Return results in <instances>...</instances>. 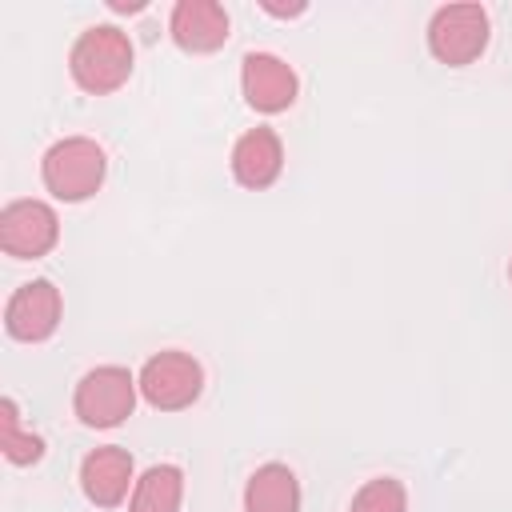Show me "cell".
Listing matches in <instances>:
<instances>
[{
	"label": "cell",
	"mask_w": 512,
	"mask_h": 512,
	"mask_svg": "<svg viewBox=\"0 0 512 512\" xmlns=\"http://www.w3.org/2000/svg\"><path fill=\"white\" fill-rule=\"evenodd\" d=\"M132 60L136 52H132L128 32H120L116 24H92L76 36L68 52V72L84 92L104 96V92H116L132 76Z\"/></svg>",
	"instance_id": "cell-1"
},
{
	"label": "cell",
	"mask_w": 512,
	"mask_h": 512,
	"mask_svg": "<svg viewBox=\"0 0 512 512\" xmlns=\"http://www.w3.org/2000/svg\"><path fill=\"white\" fill-rule=\"evenodd\" d=\"M104 172H108V156L88 136H64L40 160L44 188L64 204H80V200L96 196L104 184Z\"/></svg>",
	"instance_id": "cell-2"
},
{
	"label": "cell",
	"mask_w": 512,
	"mask_h": 512,
	"mask_svg": "<svg viewBox=\"0 0 512 512\" xmlns=\"http://www.w3.org/2000/svg\"><path fill=\"white\" fill-rule=\"evenodd\" d=\"M136 392H140V380L128 368L100 364V368H92V372L80 376L76 396H72V408H76L80 424H88V428H116L120 420L132 416Z\"/></svg>",
	"instance_id": "cell-3"
},
{
	"label": "cell",
	"mask_w": 512,
	"mask_h": 512,
	"mask_svg": "<svg viewBox=\"0 0 512 512\" xmlns=\"http://www.w3.org/2000/svg\"><path fill=\"white\" fill-rule=\"evenodd\" d=\"M484 48H488V12L480 4H444V8L432 12L428 52L440 64L464 68V64L480 60Z\"/></svg>",
	"instance_id": "cell-4"
},
{
	"label": "cell",
	"mask_w": 512,
	"mask_h": 512,
	"mask_svg": "<svg viewBox=\"0 0 512 512\" xmlns=\"http://www.w3.org/2000/svg\"><path fill=\"white\" fill-rule=\"evenodd\" d=\"M200 388H204V368L192 352L168 348V352L148 356L140 368V396L160 412L188 408L200 396Z\"/></svg>",
	"instance_id": "cell-5"
},
{
	"label": "cell",
	"mask_w": 512,
	"mask_h": 512,
	"mask_svg": "<svg viewBox=\"0 0 512 512\" xmlns=\"http://www.w3.org/2000/svg\"><path fill=\"white\" fill-rule=\"evenodd\" d=\"M60 240V220L44 200H12L0 212V248L16 260H36Z\"/></svg>",
	"instance_id": "cell-6"
},
{
	"label": "cell",
	"mask_w": 512,
	"mask_h": 512,
	"mask_svg": "<svg viewBox=\"0 0 512 512\" xmlns=\"http://www.w3.org/2000/svg\"><path fill=\"white\" fill-rule=\"evenodd\" d=\"M60 312H64L60 288L52 280H28V284H20L8 296V304H4V328H8L12 340L40 344V340H48L60 328Z\"/></svg>",
	"instance_id": "cell-7"
},
{
	"label": "cell",
	"mask_w": 512,
	"mask_h": 512,
	"mask_svg": "<svg viewBox=\"0 0 512 512\" xmlns=\"http://www.w3.org/2000/svg\"><path fill=\"white\" fill-rule=\"evenodd\" d=\"M240 88H244V100L256 112L272 116V112L292 108V100L300 92V80H296L288 60H280L272 52H248L244 64H240Z\"/></svg>",
	"instance_id": "cell-8"
},
{
	"label": "cell",
	"mask_w": 512,
	"mask_h": 512,
	"mask_svg": "<svg viewBox=\"0 0 512 512\" xmlns=\"http://www.w3.org/2000/svg\"><path fill=\"white\" fill-rule=\"evenodd\" d=\"M136 464L132 452L120 444H100L80 460V492L96 504V508H116L128 488H136Z\"/></svg>",
	"instance_id": "cell-9"
},
{
	"label": "cell",
	"mask_w": 512,
	"mask_h": 512,
	"mask_svg": "<svg viewBox=\"0 0 512 512\" xmlns=\"http://www.w3.org/2000/svg\"><path fill=\"white\" fill-rule=\"evenodd\" d=\"M168 32H172L176 48H184L192 56H204V52L224 48V40H228V12L216 0H180L172 8Z\"/></svg>",
	"instance_id": "cell-10"
},
{
	"label": "cell",
	"mask_w": 512,
	"mask_h": 512,
	"mask_svg": "<svg viewBox=\"0 0 512 512\" xmlns=\"http://www.w3.org/2000/svg\"><path fill=\"white\" fill-rule=\"evenodd\" d=\"M284 168V144L272 128H248L236 144H232V176L236 184L260 192L268 184H276Z\"/></svg>",
	"instance_id": "cell-11"
},
{
	"label": "cell",
	"mask_w": 512,
	"mask_h": 512,
	"mask_svg": "<svg viewBox=\"0 0 512 512\" xmlns=\"http://www.w3.org/2000/svg\"><path fill=\"white\" fill-rule=\"evenodd\" d=\"M244 512H300V480L288 464H260L244 484Z\"/></svg>",
	"instance_id": "cell-12"
},
{
	"label": "cell",
	"mask_w": 512,
	"mask_h": 512,
	"mask_svg": "<svg viewBox=\"0 0 512 512\" xmlns=\"http://www.w3.org/2000/svg\"><path fill=\"white\" fill-rule=\"evenodd\" d=\"M184 500V472L176 464H152L128 500V512H180Z\"/></svg>",
	"instance_id": "cell-13"
},
{
	"label": "cell",
	"mask_w": 512,
	"mask_h": 512,
	"mask_svg": "<svg viewBox=\"0 0 512 512\" xmlns=\"http://www.w3.org/2000/svg\"><path fill=\"white\" fill-rule=\"evenodd\" d=\"M0 448L12 464H36L44 456V440L36 432L20 428V408H16L12 396L0 400Z\"/></svg>",
	"instance_id": "cell-14"
},
{
	"label": "cell",
	"mask_w": 512,
	"mask_h": 512,
	"mask_svg": "<svg viewBox=\"0 0 512 512\" xmlns=\"http://www.w3.org/2000/svg\"><path fill=\"white\" fill-rule=\"evenodd\" d=\"M348 512H408V492L396 476H376V480L360 484Z\"/></svg>",
	"instance_id": "cell-15"
},
{
	"label": "cell",
	"mask_w": 512,
	"mask_h": 512,
	"mask_svg": "<svg viewBox=\"0 0 512 512\" xmlns=\"http://www.w3.org/2000/svg\"><path fill=\"white\" fill-rule=\"evenodd\" d=\"M264 12H268V16H300L304 4H288V8H284V4H268V0H264Z\"/></svg>",
	"instance_id": "cell-16"
},
{
	"label": "cell",
	"mask_w": 512,
	"mask_h": 512,
	"mask_svg": "<svg viewBox=\"0 0 512 512\" xmlns=\"http://www.w3.org/2000/svg\"><path fill=\"white\" fill-rule=\"evenodd\" d=\"M508 280H512V260H508Z\"/></svg>",
	"instance_id": "cell-17"
}]
</instances>
